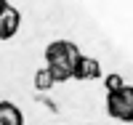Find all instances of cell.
Instances as JSON below:
<instances>
[{
  "mask_svg": "<svg viewBox=\"0 0 133 125\" xmlns=\"http://www.w3.org/2000/svg\"><path fill=\"white\" fill-rule=\"evenodd\" d=\"M45 72L51 75L53 83H66L72 80V72H75V64L80 59V48L72 43V40H53L45 45Z\"/></svg>",
  "mask_w": 133,
  "mask_h": 125,
  "instance_id": "obj_1",
  "label": "cell"
},
{
  "mask_svg": "<svg viewBox=\"0 0 133 125\" xmlns=\"http://www.w3.org/2000/svg\"><path fill=\"white\" fill-rule=\"evenodd\" d=\"M107 115L117 122H133V85L107 93Z\"/></svg>",
  "mask_w": 133,
  "mask_h": 125,
  "instance_id": "obj_2",
  "label": "cell"
},
{
  "mask_svg": "<svg viewBox=\"0 0 133 125\" xmlns=\"http://www.w3.org/2000/svg\"><path fill=\"white\" fill-rule=\"evenodd\" d=\"M21 27V14H19V8L14 5H5L3 11H0V40H11L19 32Z\"/></svg>",
  "mask_w": 133,
  "mask_h": 125,
  "instance_id": "obj_3",
  "label": "cell"
},
{
  "mask_svg": "<svg viewBox=\"0 0 133 125\" xmlns=\"http://www.w3.org/2000/svg\"><path fill=\"white\" fill-rule=\"evenodd\" d=\"M72 77H75V80H98V77H101V64H98V59L80 53V59H77V64H75Z\"/></svg>",
  "mask_w": 133,
  "mask_h": 125,
  "instance_id": "obj_4",
  "label": "cell"
},
{
  "mask_svg": "<svg viewBox=\"0 0 133 125\" xmlns=\"http://www.w3.org/2000/svg\"><path fill=\"white\" fill-rule=\"evenodd\" d=\"M0 125H24L21 109L11 101H0Z\"/></svg>",
  "mask_w": 133,
  "mask_h": 125,
  "instance_id": "obj_5",
  "label": "cell"
},
{
  "mask_svg": "<svg viewBox=\"0 0 133 125\" xmlns=\"http://www.w3.org/2000/svg\"><path fill=\"white\" fill-rule=\"evenodd\" d=\"M51 85H53V80H51V75L45 72V67L37 69V75H35V88H37V90H48Z\"/></svg>",
  "mask_w": 133,
  "mask_h": 125,
  "instance_id": "obj_6",
  "label": "cell"
},
{
  "mask_svg": "<svg viewBox=\"0 0 133 125\" xmlns=\"http://www.w3.org/2000/svg\"><path fill=\"white\" fill-rule=\"evenodd\" d=\"M104 83H107V93H115V90H120V88L125 85V80H123V77H120L117 72H115V75H109Z\"/></svg>",
  "mask_w": 133,
  "mask_h": 125,
  "instance_id": "obj_7",
  "label": "cell"
},
{
  "mask_svg": "<svg viewBox=\"0 0 133 125\" xmlns=\"http://www.w3.org/2000/svg\"><path fill=\"white\" fill-rule=\"evenodd\" d=\"M5 5H8V0H0V11H3V8H5Z\"/></svg>",
  "mask_w": 133,
  "mask_h": 125,
  "instance_id": "obj_8",
  "label": "cell"
}]
</instances>
